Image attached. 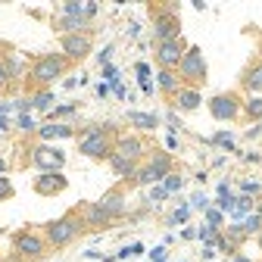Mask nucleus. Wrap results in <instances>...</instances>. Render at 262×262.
I'll use <instances>...</instances> for the list:
<instances>
[{
	"mask_svg": "<svg viewBox=\"0 0 262 262\" xmlns=\"http://www.w3.org/2000/svg\"><path fill=\"white\" fill-rule=\"evenodd\" d=\"M244 113H247V119H253V122H262V100H259V97H253V100H247Z\"/></svg>",
	"mask_w": 262,
	"mask_h": 262,
	"instance_id": "obj_23",
	"label": "nucleus"
},
{
	"mask_svg": "<svg viewBox=\"0 0 262 262\" xmlns=\"http://www.w3.org/2000/svg\"><path fill=\"white\" fill-rule=\"evenodd\" d=\"M166 175H172V156L156 150L144 166L135 172V184H153V181H162Z\"/></svg>",
	"mask_w": 262,
	"mask_h": 262,
	"instance_id": "obj_5",
	"label": "nucleus"
},
{
	"mask_svg": "<svg viewBox=\"0 0 262 262\" xmlns=\"http://www.w3.org/2000/svg\"><path fill=\"white\" fill-rule=\"evenodd\" d=\"M256 190H259V184H256V181H247V184H244V193H256Z\"/></svg>",
	"mask_w": 262,
	"mask_h": 262,
	"instance_id": "obj_32",
	"label": "nucleus"
},
{
	"mask_svg": "<svg viewBox=\"0 0 262 262\" xmlns=\"http://www.w3.org/2000/svg\"><path fill=\"white\" fill-rule=\"evenodd\" d=\"M175 222H187V209H184V206L178 209V215H175Z\"/></svg>",
	"mask_w": 262,
	"mask_h": 262,
	"instance_id": "obj_33",
	"label": "nucleus"
},
{
	"mask_svg": "<svg viewBox=\"0 0 262 262\" xmlns=\"http://www.w3.org/2000/svg\"><path fill=\"white\" fill-rule=\"evenodd\" d=\"M31 166H38L41 172H59L62 166H66V156L59 153V150H53V147H35L31 150Z\"/></svg>",
	"mask_w": 262,
	"mask_h": 262,
	"instance_id": "obj_10",
	"label": "nucleus"
},
{
	"mask_svg": "<svg viewBox=\"0 0 262 262\" xmlns=\"http://www.w3.org/2000/svg\"><path fill=\"white\" fill-rule=\"evenodd\" d=\"M38 135H41V138H72V128H69V125H53V122H50V125H41V128H38Z\"/></svg>",
	"mask_w": 262,
	"mask_h": 262,
	"instance_id": "obj_20",
	"label": "nucleus"
},
{
	"mask_svg": "<svg viewBox=\"0 0 262 262\" xmlns=\"http://www.w3.org/2000/svg\"><path fill=\"white\" fill-rule=\"evenodd\" d=\"M153 35H156L159 44L181 41V19L175 13H156V19H153Z\"/></svg>",
	"mask_w": 262,
	"mask_h": 262,
	"instance_id": "obj_8",
	"label": "nucleus"
},
{
	"mask_svg": "<svg viewBox=\"0 0 262 262\" xmlns=\"http://www.w3.org/2000/svg\"><path fill=\"white\" fill-rule=\"evenodd\" d=\"M84 234V222L81 215H62V219H53L47 228H44V237L53 250H62V247H69L72 241H78Z\"/></svg>",
	"mask_w": 262,
	"mask_h": 262,
	"instance_id": "obj_1",
	"label": "nucleus"
},
{
	"mask_svg": "<svg viewBox=\"0 0 262 262\" xmlns=\"http://www.w3.org/2000/svg\"><path fill=\"white\" fill-rule=\"evenodd\" d=\"M47 237H41L38 231H19L16 237H13V250H16V256H22V259H41L44 253H47Z\"/></svg>",
	"mask_w": 262,
	"mask_h": 262,
	"instance_id": "obj_6",
	"label": "nucleus"
},
{
	"mask_svg": "<svg viewBox=\"0 0 262 262\" xmlns=\"http://www.w3.org/2000/svg\"><path fill=\"white\" fill-rule=\"evenodd\" d=\"M156 81H159V88H162V91H166V94H172V97L181 91V78H178L175 72H169V69H162Z\"/></svg>",
	"mask_w": 262,
	"mask_h": 262,
	"instance_id": "obj_18",
	"label": "nucleus"
},
{
	"mask_svg": "<svg viewBox=\"0 0 262 262\" xmlns=\"http://www.w3.org/2000/svg\"><path fill=\"white\" fill-rule=\"evenodd\" d=\"M72 113H75V106H56L50 113V119H66V116H72Z\"/></svg>",
	"mask_w": 262,
	"mask_h": 262,
	"instance_id": "obj_27",
	"label": "nucleus"
},
{
	"mask_svg": "<svg viewBox=\"0 0 262 262\" xmlns=\"http://www.w3.org/2000/svg\"><path fill=\"white\" fill-rule=\"evenodd\" d=\"M113 153H119V156H125V159H131V162H141L144 153H147V147H144L141 138H119Z\"/></svg>",
	"mask_w": 262,
	"mask_h": 262,
	"instance_id": "obj_14",
	"label": "nucleus"
},
{
	"mask_svg": "<svg viewBox=\"0 0 262 262\" xmlns=\"http://www.w3.org/2000/svg\"><path fill=\"white\" fill-rule=\"evenodd\" d=\"M244 88L247 91H262V62H256V66H250V69H247Z\"/></svg>",
	"mask_w": 262,
	"mask_h": 262,
	"instance_id": "obj_19",
	"label": "nucleus"
},
{
	"mask_svg": "<svg viewBox=\"0 0 262 262\" xmlns=\"http://www.w3.org/2000/svg\"><path fill=\"white\" fill-rule=\"evenodd\" d=\"M97 206L106 212L110 222H116V219L125 215V193H122V190H106L100 200H97Z\"/></svg>",
	"mask_w": 262,
	"mask_h": 262,
	"instance_id": "obj_13",
	"label": "nucleus"
},
{
	"mask_svg": "<svg viewBox=\"0 0 262 262\" xmlns=\"http://www.w3.org/2000/svg\"><path fill=\"white\" fill-rule=\"evenodd\" d=\"M66 69H69V59H66L62 53L38 56L35 62H31V81H35V84H50V81H56Z\"/></svg>",
	"mask_w": 262,
	"mask_h": 262,
	"instance_id": "obj_4",
	"label": "nucleus"
},
{
	"mask_svg": "<svg viewBox=\"0 0 262 262\" xmlns=\"http://www.w3.org/2000/svg\"><path fill=\"white\" fill-rule=\"evenodd\" d=\"M259 219H262V215H253V219L244 225V231H259Z\"/></svg>",
	"mask_w": 262,
	"mask_h": 262,
	"instance_id": "obj_30",
	"label": "nucleus"
},
{
	"mask_svg": "<svg viewBox=\"0 0 262 262\" xmlns=\"http://www.w3.org/2000/svg\"><path fill=\"white\" fill-rule=\"evenodd\" d=\"M50 103H53L50 94H35V97H31V106H35V110H47Z\"/></svg>",
	"mask_w": 262,
	"mask_h": 262,
	"instance_id": "obj_26",
	"label": "nucleus"
},
{
	"mask_svg": "<svg viewBox=\"0 0 262 262\" xmlns=\"http://www.w3.org/2000/svg\"><path fill=\"white\" fill-rule=\"evenodd\" d=\"M66 187H69V181H66L62 172H41L35 181V193H41V196H56Z\"/></svg>",
	"mask_w": 262,
	"mask_h": 262,
	"instance_id": "obj_12",
	"label": "nucleus"
},
{
	"mask_svg": "<svg viewBox=\"0 0 262 262\" xmlns=\"http://www.w3.org/2000/svg\"><path fill=\"white\" fill-rule=\"evenodd\" d=\"M200 103H203V97H200V91H196V88H181V91L175 94V106H178L181 113H193Z\"/></svg>",
	"mask_w": 262,
	"mask_h": 262,
	"instance_id": "obj_16",
	"label": "nucleus"
},
{
	"mask_svg": "<svg viewBox=\"0 0 262 262\" xmlns=\"http://www.w3.org/2000/svg\"><path fill=\"white\" fill-rule=\"evenodd\" d=\"M259 250H262V231H259Z\"/></svg>",
	"mask_w": 262,
	"mask_h": 262,
	"instance_id": "obj_35",
	"label": "nucleus"
},
{
	"mask_svg": "<svg viewBox=\"0 0 262 262\" xmlns=\"http://www.w3.org/2000/svg\"><path fill=\"white\" fill-rule=\"evenodd\" d=\"M13 193H16V187L10 184V178H4V175H0V203L13 200Z\"/></svg>",
	"mask_w": 262,
	"mask_h": 262,
	"instance_id": "obj_25",
	"label": "nucleus"
},
{
	"mask_svg": "<svg viewBox=\"0 0 262 262\" xmlns=\"http://www.w3.org/2000/svg\"><path fill=\"white\" fill-rule=\"evenodd\" d=\"M184 56V44L181 41H169V44H156V62L159 69H178V62Z\"/></svg>",
	"mask_w": 262,
	"mask_h": 262,
	"instance_id": "obj_11",
	"label": "nucleus"
},
{
	"mask_svg": "<svg viewBox=\"0 0 262 262\" xmlns=\"http://www.w3.org/2000/svg\"><path fill=\"white\" fill-rule=\"evenodd\" d=\"M209 113L219 122H234L244 113V103H241L237 94H215L212 100H209Z\"/></svg>",
	"mask_w": 262,
	"mask_h": 262,
	"instance_id": "obj_7",
	"label": "nucleus"
},
{
	"mask_svg": "<svg viewBox=\"0 0 262 262\" xmlns=\"http://www.w3.org/2000/svg\"><path fill=\"white\" fill-rule=\"evenodd\" d=\"M181 184H184V181H181V175H175V172L162 178V190H166V193H172V190H181Z\"/></svg>",
	"mask_w": 262,
	"mask_h": 262,
	"instance_id": "obj_24",
	"label": "nucleus"
},
{
	"mask_svg": "<svg viewBox=\"0 0 262 262\" xmlns=\"http://www.w3.org/2000/svg\"><path fill=\"white\" fill-rule=\"evenodd\" d=\"M4 172H7V162H4V159H0V175H4Z\"/></svg>",
	"mask_w": 262,
	"mask_h": 262,
	"instance_id": "obj_34",
	"label": "nucleus"
},
{
	"mask_svg": "<svg viewBox=\"0 0 262 262\" xmlns=\"http://www.w3.org/2000/svg\"><path fill=\"white\" fill-rule=\"evenodd\" d=\"M110 166H113V172L122 175V178H135V172H138V162H131V159H125V156H119V153L110 156Z\"/></svg>",
	"mask_w": 262,
	"mask_h": 262,
	"instance_id": "obj_17",
	"label": "nucleus"
},
{
	"mask_svg": "<svg viewBox=\"0 0 262 262\" xmlns=\"http://www.w3.org/2000/svg\"><path fill=\"white\" fill-rule=\"evenodd\" d=\"M215 141H219L222 147H234V144H231V135H215Z\"/></svg>",
	"mask_w": 262,
	"mask_h": 262,
	"instance_id": "obj_31",
	"label": "nucleus"
},
{
	"mask_svg": "<svg viewBox=\"0 0 262 262\" xmlns=\"http://www.w3.org/2000/svg\"><path fill=\"white\" fill-rule=\"evenodd\" d=\"M78 150L91 159H110L113 156V141L106 128H84L78 135Z\"/></svg>",
	"mask_w": 262,
	"mask_h": 262,
	"instance_id": "obj_3",
	"label": "nucleus"
},
{
	"mask_svg": "<svg viewBox=\"0 0 262 262\" xmlns=\"http://www.w3.org/2000/svg\"><path fill=\"white\" fill-rule=\"evenodd\" d=\"M59 47H62V56L66 59H88L91 56V47H94V41H91V35H59Z\"/></svg>",
	"mask_w": 262,
	"mask_h": 262,
	"instance_id": "obj_9",
	"label": "nucleus"
},
{
	"mask_svg": "<svg viewBox=\"0 0 262 262\" xmlns=\"http://www.w3.org/2000/svg\"><path fill=\"white\" fill-rule=\"evenodd\" d=\"M81 222H84V228H91V231H100V228H110L113 222L106 219V212L97 206V203H88L84 209H81Z\"/></svg>",
	"mask_w": 262,
	"mask_h": 262,
	"instance_id": "obj_15",
	"label": "nucleus"
},
{
	"mask_svg": "<svg viewBox=\"0 0 262 262\" xmlns=\"http://www.w3.org/2000/svg\"><path fill=\"white\" fill-rule=\"evenodd\" d=\"M0 62H4V69H7L10 81L22 75V59H19V56H4V59H0Z\"/></svg>",
	"mask_w": 262,
	"mask_h": 262,
	"instance_id": "obj_22",
	"label": "nucleus"
},
{
	"mask_svg": "<svg viewBox=\"0 0 262 262\" xmlns=\"http://www.w3.org/2000/svg\"><path fill=\"white\" fill-rule=\"evenodd\" d=\"M206 75H209V69H206L203 50L200 47H187L184 56H181V62H178V78L200 91V84H206Z\"/></svg>",
	"mask_w": 262,
	"mask_h": 262,
	"instance_id": "obj_2",
	"label": "nucleus"
},
{
	"mask_svg": "<svg viewBox=\"0 0 262 262\" xmlns=\"http://www.w3.org/2000/svg\"><path fill=\"white\" fill-rule=\"evenodd\" d=\"M131 122H135L138 128H147V131H153V128L159 125V119L150 116V113H131Z\"/></svg>",
	"mask_w": 262,
	"mask_h": 262,
	"instance_id": "obj_21",
	"label": "nucleus"
},
{
	"mask_svg": "<svg viewBox=\"0 0 262 262\" xmlns=\"http://www.w3.org/2000/svg\"><path fill=\"white\" fill-rule=\"evenodd\" d=\"M250 206H253V203H250V196H241V200H237V215H247Z\"/></svg>",
	"mask_w": 262,
	"mask_h": 262,
	"instance_id": "obj_28",
	"label": "nucleus"
},
{
	"mask_svg": "<svg viewBox=\"0 0 262 262\" xmlns=\"http://www.w3.org/2000/svg\"><path fill=\"white\" fill-rule=\"evenodd\" d=\"M7 88H10V75L4 69V62H0V91H7Z\"/></svg>",
	"mask_w": 262,
	"mask_h": 262,
	"instance_id": "obj_29",
	"label": "nucleus"
}]
</instances>
